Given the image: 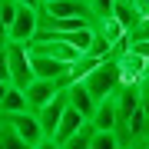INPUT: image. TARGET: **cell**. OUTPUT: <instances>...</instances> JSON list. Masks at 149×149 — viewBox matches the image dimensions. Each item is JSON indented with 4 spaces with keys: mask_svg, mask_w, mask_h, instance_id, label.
I'll return each mask as SVG.
<instances>
[{
    "mask_svg": "<svg viewBox=\"0 0 149 149\" xmlns=\"http://www.w3.org/2000/svg\"><path fill=\"white\" fill-rule=\"evenodd\" d=\"M76 83H83L86 90H90V96L96 103L100 100H109L113 93L119 90V83H123V73H119V60L116 56H106V60H100L90 73L83 76V80H76Z\"/></svg>",
    "mask_w": 149,
    "mask_h": 149,
    "instance_id": "6da1fadb",
    "label": "cell"
},
{
    "mask_svg": "<svg viewBox=\"0 0 149 149\" xmlns=\"http://www.w3.org/2000/svg\"><path fill=\"white\" fill-rule=\"evenodd\" d=\"M7 66H10V86L27 90L33 83V70H30V50L27 43H7Z\"/></svg>",
    "mask_w": 149,
    "mask_h": 149,
    "instance_id": "7a4b0ae2",
    "label": "cell"
},
{
    "mask_svg": "<svg viewBox=\"0 0 149 149\" xmlns=\"http://www.w3.org/2000/svg\"><path fill=\"white\" fill-rule=\"evenodd\" d=\"M37 30H40V10L17 7V17L10 20V30H7V43H30Z\"/></svg>",
    "mask_w": 149,
    "mask_h": 149,
    "instance_id": "3957f363",
    "label": "cell"
},
{
    "mask_svg": "<svg viewBox=\"0 0 149 149\" xmlns=\"http://www.w3.org/2000/svg\"><path fill=\"white\" fill-rule=\"evenodd\" d=\"M43 17H50V20H70V17H86V20H96V13L90 10V3L86 0H50V3L40 7ZM100 23V20H96Z\"/></svg>",
    "mask_w": 149,
    "mask_h": 149,
    "instance_id": "277c9868",
    "label": "cell"
},
{
    "mask_svg": "<svg viewBox=\"0 0 149 149\" xmlns=\"http://www.w3.org/2000/svg\"><path fill=\"white\" fill-rule=\"evenodd\" d=\"M30 70H33V80H56L70 86V63H60L43 53H30Z\"/></svg>",
    "mask_w": 149,
    "mask_h": 149,
    "instance_id": "5b68a950",
    "label": "cell"
},
{
    "mask_svg": "<svg viewBox=\"0 0 149 149\" xmlns=\"http://www.w3.org/2000/svg\"><path fill=\"white\" fill-rule=\"evenodd\" d=\"M66 83H56V80H33L27 90H23V100H27V109L30 113H40L47 106L50 100H53L56 93H63Z\"/></svg>",
    "mask_w": 149,
    "mask_h": 149,
    "instance_id": "8992f818",
    "label": "cell"
},
{
    "mask_svg": "<svg viewBox=\"0 0 149 149\" xmlns=\"http://www.w3.org/2000/svg\"><path fill=\"white\" fill-rule=\"evenodd\" d=\"M7 123L13 126V133L23 139L27 146H40L43 139V129H40V119H37V113H30V109H23V113H10L7 116Z\"/></svg>",
    "mask_w": 149,
    "mask_h": 149,
    "instance_id": "52a82bcc",
    "label": "cell"
},
{
    "mask_svg": "<svg viewBox=\"0 0 149 149\" xmlns=\"http://www.w3.org/2000/svg\"><path fill=\"white\" fill-rule=\"evenodd\" d=\"M66 106H70V103H66V90H63V93H56L53 100H50L47 106H43V109L37 113V119H40V129H43V136H47V139H53V129H56L60 116L66 113Z\"/></svg>",
    "mask_w": 149,
    "mask_h": 149,
    "instance_id": "ba28073f",
    "label": "cell"
},
{
    "mask_svg": "<svg viewBox=\"0 0 149 149\" xmlns=\"http://www.w3.org/2000/svg\"><path fill=\"white\" fill-rule=\"evenodd\" d=\"M66 103H70V109H76L86 123H90L93 109H96V100L90 96V90H86L83 83H70V86H66Z\"/></svg>",
    "mask_w": 149,
    "mask_h": 149,
    "instance_id": "9c48e42d",
    "label": "cell"
},
{
    "mask_svg": "<svg viewBox=\"0 0 149 149\" xmlns=\"http://www.w3.org/2000/svg\"><path fill=\"white\" fill-rule=\"evenodd\" d=\"M83 126H86V119H83V116H80V113H76V109H70V106H66V113H63V116H60L56 129H53V143H56V146L70 143V139H73L76 133H80Z\"/></svg>",
    "mask_w": 149,
    "mask_h": 149,
    "instance_id": "30bf717a",
    "label": "cell"
},
{
    "mask_svg": "<svg viewBox=\"0 0 149 149\" xmlns=\"http://www.w3.org/2000/svg\"><path fill=\"white\" fill-rule=\"evenodd\" d=\"M90 126L93 129H103V133H106V129H116V103H113V96L96 103V109L90 116Z\"/></svg>",
    "mask_w": 149,
    "mask_h": 149,
    "instance_id": "8fae6325",
    "label": "cell"
},
{
    "mask_svg": "<svg viewBox=\"0 0 149 149\" xmlns=\"http://www.w3.org/2000/svg\"><path fill=\"white\" fill-rule=\"evenodd\" d=\"M27 109V100H23V90H17V86H10V90L3 93V100H0V116H10V113H23Z\"/></svg>",
    "mask_w": 149,
    "mask_h": 149,
    "instance_id": "7c38bea8",
    "label": "cell"
},
{
    "mask_svg": "<svg viewBox=\"0 0 149 149\" xmlns=\"http://www.w3.org/2000/svg\"><path fill=\"white\" fill-rule=\"evenodd\" d=\"M0 149H30L27 143H23L20 136L13 133V126L7 123V116L0 119Z\"/></svg>",
    "mask_w": 149,
    "mask_h": 149,
    "instance_id": "4fadbf2b",
    "label": "cell"
},
{
    "mask_svg": "<svg viewBox=\"0 0 149 149\" xmlns=\"http://www.w3.org/2000/svg\"><path fill=\"white\" fill-rule=\"evenodd\" d=\"M90 149H123L119 146V136L113 133V129H93V136H90Z\"/></svg>",
    "mask_w": 149,
    "mask_h": 149,
    "instance_id": "5bb4252c",
    "label": "cell"
},
{
    "mask_svg": "<svg viewBox=\"0 0 149 149\" xmlns=\"http://www.w3.org/2000/svg\"><path fill=\"white\" fill-rule=\"evenodd\" d=\"M126 43H149V17H139L126 30Z\"/></svg>",
    "mask_w": 149,
    "mask_h": 149,
    "instance_id": "9a60e30c",
    "label": "cell"
},
{
    "mask_svg": "<svg viewBox=\"0 0 149 149\" xmlns=\"http://www.w3.org/2000/svg\"><path fill=\"white\" fill-rule=\"evenodd\" d=\"M86 3H90V10L96 13V20H106V17H113L116 0H86Z\"/></svg>",
    "mask_w": 149,
    "mask_h": 149,
    "instance_id": "2e32d148",
    "label": "cell"
},
{
    "mask_svg": "<svg viewBox=\"0 0 149 149\" xmlns=\"http://www.w3.org/2000/svg\"><path fill=\"white\" fill-rule=\"evenodd\" d=\"M139 109H143V116H146V123H149V80L139 83Z\"/></svg>",
    "mask_w": 149,
    "mask_h": 149,
    "instance_id": "e0dca14e",
    "label": "cell"
},
{
    "mask_svg": "<svg viewBox=\"0 0 149 149\" xmlns=\"http://www.w3.org/2000/svg\"><path fill=\"white\" fill-rule=\"evenodd\" d=\"M0 83H10V66H7V47L0 50Z\"/></svg>",
    "mask_w": 149,
    "mask_h": 149,
    "instance_id": "ac0fdd59",
    "label": "cell"
},
{
    "mask_svg": "<svg viewBox=\"0 0 149 149\" xmlns=\"http://www.w3.org/2000/svg\"><path fill=\"white\" fill-rule=\"evenodd\" d=\"M3 47H7V20L0 17V50H3Z\"/></svg>",
    "mask_w": 149,
    "mask_h": 149,
    "instance_id": "d6986e66",
    "label": "cell"
},
{
    "mask_svg": "<svg viewBox=\"0 0 149 149\" xmlns=\"http://www.w3.org/2000/svg\"><path fill=\"white\" fill-rule=\"evenodd\" d=\"M17 7H33V10H40V0H13Z\"/></svg>",
    "mask_w": 149,
    "mask_h": 149,
    "instance_id": "ffe728a7",
    "label": "cell"
},
{
    "mask_svg": "<svg viewBox=\"0 0 149 149\" xmlns=\"http://www.w3.org/2000/svg\"><path fill=\"white\" fill-rule=\"evenodd\" d=\"M30 149H60V146L53 143V139H43V143H40V146H30Z\"/></svg>",
    "mask_w": 149,
    "mask_h": 149,
    "instance_id": "44dd1931",
    "label": "cell"
},
{
    "mask_svg": "<svg viewBox=\"0 0 149 149\" xmlns=\"http://www.w3.org/2000/svg\"><path fill=\"white\" fill-rule=\"evenodd\" d=\"M143 80H149V60L143 63Z\"/></svg>",
    "mask_w": 149,
    "mask_h": 149,
    "instance_id": "7402d4cb",
    "label": "cell"
},
{
    "mask_svg": "<svg viewBox=\"0 0 149 149\" xmlns=\"http://www.w3.org/2000/svg\"><path fill=\"white\" fill-rule=\"evenodd\" d=\"M10 90V83H0V100H3V93Z\"/></svg>",
    "mask_w": 149,
    "mask_h": 149,
    "instance_id": "603a6c76",
    "label": "cell"
},
{
    "mask_svg": "<svg viewBox=\"0 0 149 149\" xmlns=\"http://www.w3.org/2000/svg\"><path fill=\"white\" fill-rule=\"evenodd\" d=\"M43 3H50V0H40V7H43Z\"/></svg>",
    "mask_w": 149,
    "mask_h": 149,
    "instance_id": "cb8c5ba5",
    "label": "cell"
},
{
    "mask_svg": "<svg viewBox=\"0 0 149 149\" xmlns=\"http://www.w3.org/2000/svg\"><path fill=\"white\" fill-rule=\"evenodd\" d=\"M0 119H3V116H0Z\"/></svg>",
    "mask_w": 149,
    "mask_h": 149,
    "instance_id": "d4e9b609",
    "label": "cell"
}]
</instances>
